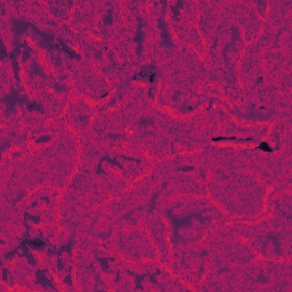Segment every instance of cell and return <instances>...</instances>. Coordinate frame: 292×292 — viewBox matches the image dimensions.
I'll return each mask as SVG.
<instances>
[{"instance_id":"cell-1","label":"cell","mask_w":292,"mask_h":292,"mask_svg":"<svg viewBox=\"0 0 292 292\" xmlns=\"http://www.w3.org/2000/svg\"><path fill=\"white\" fill-rule=\"evenodd\" d=\"M259 148H260V149H264V151H267V152H272V147H269L268 144L265 143V142H262V143L260 144Z\"/></svg>"}]
</instances>
